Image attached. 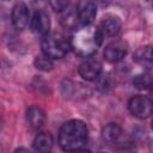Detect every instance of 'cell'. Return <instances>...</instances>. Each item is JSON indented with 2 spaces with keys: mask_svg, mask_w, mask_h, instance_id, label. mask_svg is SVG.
Here are the masks:
<instances>
[{
  "mask_svg": "<svg viewBox=\"0 0 153 153\" xmlns=\"http://www.w3.org/2000/svg\"><path fill=\"white\" fill-rule=\"evenodd\" d=\"M74 153H91L88 149H78V151H75Z\"/></svg>",
  "mask_w": 153,
  "mask_h": 153,
  "instance_id": "cell-21",
  "label": "cell"
},
{
  "mask_svg": "<svg viewBox=\"0 0 153 153\" xmlns=\"http://www.w3.org/2000/svg\"><path fill=\"white\" fill-rule=\"evenodd\" d=\"M53 136L49 133H38L33 141H32V147L37 153H50V149L53 147Z\"/></svg>",
  "mask_w": 153,
  "mask_h": 153,
  "instance_id": "cell-11",
  "label": "cell"
},
{
  "mask_svg": "<svg viewBox=\"0 0 153 153\" xmlns=\"http://www.w3.org/2000/svg\"><path fill=\"white\" fill-rule=\"evenodd\" d=\"M102 71H103V62L96 55L85 57V60L79 66L80 76L87 81L96 80L102 74Z\"/></svg>",
  "mask_w": 153,
  "mask_h": 153,
  "instance_id": "cell-4",
  "label": "cell"
},
{
  "mask_svg": "<svg viewBox=\"0 0 153 153\" xmlns=\"http://www.w3.org/2000/svg\"><path fill=\"white\" fill-rule=\"evenodd\" d=\"M76 17L79 23V29L82 26H88L94 20L97 16V6L92 1H82L76 4Z\"/></svg>",
  "mask_w": 153,
  "mask_h": 153,
  "instance_id": "cell-6",
  "label": "cell"
},
{
  "mask_svg": "<svg viewBox=\"0 0 153 153\" xmlns=\"http://www.w3.org/2000/svg\"><path fill=\"white\" fill-rule=\"evenodd\" d=\"M31 20L30 8L24 2H18L12 10V23L16 29L24 30Z\"/></svg>",
  "mask_w": 153,
  "mask_h": 153,
  "instance_id": "cell-9",
  "label": "cell"
},
{
  "mask_svg": "<svg viewBox=\"0 0 153 153\" xmlns=\"http://www.w3.org/2000/svg\"><path fill=\"white\" fill-rule=\"evenodd\" d=\"M152 84V79H151V74L149 73H141L137 74L136 76H134L133 79V85L139 88V90H146L149 88Z\"/></svg>",
  "mask_w": 153,
  "mask_h": 153,
  "instance_id": "cell-16",
  "label": "cell"
},
{
  "mask_svg": "<svg viewBox=\"0 0 153 153\" xmlns=\"http://www.w3.org/2000/svg\"><path fill=\"white\" fill-rule=\"evenodd\" d=\"M31 30L39 36H45L49 33L50 30V18L47 11L44 10H37L30 20Z\"/></svg>",
  "mask_w": 153,
  "mask_h": 153,
  "instance_id": "cell-7",
  "label": "cell"
},
{
  "mask_svg": "<svg viewBox=\"0 0 153 153\" xmlns=\"http://www.w3.org/2000/svg\"><path fill=\"white\" fill-rule=\"evenodd\" d=\"M41 48L43 55L50 60H59L69 51L71 41L62 33H48L42 38Z\"/></svg>",
  "mask_w": 153,
  "mask_h": 153,
  "instance_id": "cell-3",
  "label": "cell"
},
{
  "mask_svg": "<svg viewBox=\"0 0 153 153\" xmlns=\"http://www.w3.org/2000/svg\"><path fill=\"white\" fill-rule=\"evenodd\" d=\"M98 29L100 30L103 37H114L117 36L118 32L121 31V20L117 16L114 14H106L105 17H103V19L100 20Z\"/></svg>",
  "mask_w": 153,
  "mask_h": 153,
  "instance_id": "cell-10",
  "label": "cell"
},
{
  "mask_svg": "<svg viewBox=\"0 0 153 153\" xmlns=\"http://www.w3.org/2000/svg\"><path fill=\"white\" fill-rule=\"evenodd\" d=\"M61 24L66 29H79L78 17H76V10L75 7H67L63 12H61Z\"/></svg>",
  "mask_w": 153,
  "mask_h": 153,
  "instance_id": "cell-13",
  "label": "cell"
},
{
  "mask_svg": "<svg viewBox=\"0 0 153 153\" xmlns=\"http://www.w3.org/2000/svg\"><path fill=\"white\" fill-rule=\"evenodd\" d=\"M135 60L141 65H151L152 62V49L151 45L141 47L135 53Z\"/></svg>",
  "mask_w": 153,
  "mask_h": 153,
  "instance_id": "cell-15",
  "label": "cell"
},
{
  "mask_svg": "<svg viewBox=\"0 0 153 153\" xmlns=\"http://www.w3.org/2000/svg\"><path fill=\"white\" fill-rule=\"evenodd\" d=\"M49 5L53 7V10H55L56 12H63L68 6L69 2L68 1H62V0H55V1H50Z\"/></svg>",
  "mask_w": 153,
  "mask_h": 153,
  "instance_id": "cell-19",
  "label": "cell"
},
{
  "mask_svg": "<svg viewBox=\"0 0 153 153\" xmlns=\"http://www.w3.org/2000/svg\"><path fill=\"white\" fill-rule=\"evenodd\" d=\"M88 129L81 120H71L63 123L59 131V145L65 152L81 149L87 142Z\"/></svg>",
  "mask_w": 153,
  "mask_h": 153,
  "instance_id": "cell-2",
  "label": "cell"
},
{
  "mask_svg": "<svg viewBox=\"0 0 153 153\" xmlns=\"http://www.w3.org/2000/svg\"><path fill=\"white\" fill-rule=\"evenodd\" d=\"M100 153H105V152H100Z\"/></svg>",
  "mask_w": 153,
  "mask_h": 153,
  "instance_id": "cell-23",
  "label": "cell"
},
{
  "mask_svg": "<svg viewBox=\"0 0 153 153\" xmlns=\"http://www.w3.org/2000/svg\"><path fill=\"white\" fill-rule=\"evenodd\" d=\"M26 121L31 128L41 129L45 122V115L41 108L32 105L26 111Z\"/></svg>",
  "mask_w": 153,
  "mask_h": 153,
  "instance_id": "cell-12",
  "label": "cell"
},
{
  "mask_svg": "<svg viewBox=\"0 0 153 153\" xmlns=\"http://www.w3.org/2000/svg\"><path fill=\"white\" fill-rule=\"evenodd\" d=\"M14 153H31L29 149H26V148H24V147H20V148H17L16 151H14Z\"/></svg>",
  "mask_w": 153,
  "mask_h": 153,
  "instance_id": "cell-20",
  "label": "cell"
},
{
  "mask_svg": "<svg viewBox=\"0 0 153 153\" xmlns=\"http://www.w3.org/2000/svg\"><path fill=\"white\" fill-rule=\"evenodd\" d=\"M128 109L135 117L147 118L152 114V102L147 96L137 94L129 99Z\"/></svg>",
  "mask_w": 153,
  "mask_h": 153,
  "instance_id": "cell-5",
  "label": "cell"
},
{
  "mask_svg": "<svg viewBox=\"0 0 153 153\" xmlns=\"http://www.w3.org/2000/svg\"><path fill=\"white\" fill-rule=\"evenodd\" d=\"M0 153H1V146H0Z\"/></svg>",
  "mask_w": 153,
  "mask_h": 153,
  "instance_id": "cell-22",
  "label": "cell"
},
{
  "mask_svg": "<svg viewBox=\"0 0 153 153\" xmlns=\"http://www.w3.org/2000/svg\"><path fill=\"white\" fill-rule=\"evenodd\" d=\"M33 65H35V67H36L37 69L44 71V72L50 71V69L54 67L53 60H50V59L47 57L45 55H38V56H36L35 60H33Z\"/></svg>",
  "mask_w": 153,
  "mask_h": 153,
  "instance_id": "cell-17",
  "label": "cell"
},
{
  "mask_svg": "<svg viewBox=\"0 0 153 153\" xmlns=\"http://www.w3.org/2000/svg\"><path fill=\"white\" fill-rule=\"evenodd\" d=\"M128 53V44L127 42L122 41V39H117L111 43H109L105 49H104V57L106 61L109 62H118L121 60H123V57L127 55Z\"/></svg>",
  "mask_w": 153,
  "mask_h": 153,
  "instance_id": "cell-8",
  "label": "cell"
},
{
  "mask_svg": "<svg viewBox=\"0 0 153 153\" xmlns=\"http://www.w3.org/2000/svg\"><path fill=\"white\" fill-rule=\"evenodd\" d=\"M122 135V128L117 123H108L102 129V136L108 142H116Z\"/></svg>",
  "mask_w": 153,
  "mask_h": 153,
  "instance_id": "cell-14",
  "label": "cell"
},
{
  "mask_svg": "<svg viewBox=\"0 0 153 153\" xmlns=\"http://www.w3.org/2000/svg\"><path fill=\"white\" fill-rule=\"evenodd\" d=\"M96 80H97V88L100 92H106L108 90H110L112 87V79L109 73L100 74Z\"/></svg>",
  "mask_w": 153,
  "mask_h": 153,
  "instance_id": "cell-18",
  "label": "cell"
},
{
  "mask_svg": "<svg viewBox=\"0 0 153 153\" xmlns=\"http://www.w3.org/2000/svg\"><path fill=\"white\" fill-rule=\"evenodd\" d=\"M103 35L98 26L88 25L82 26L73 33L71 41V48L80 57H88L96 54L103 42Z\"/></svg>",
  "mask_w": 153,
  "mask_h": 153,
  "instance_id": "cell-1",
  "label": "cell"
}]
</instances>
